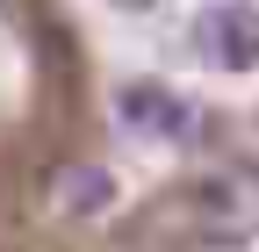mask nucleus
I'll return each mask as SVG.
<instances>
[{"label": "nucleus", "instance_id": "f257e3e1", "mask_svg": "<svg viewBox=\"0 0 259 252\" xmlns=\"http://www.w3.org/2000/svg\"><path fill=\"white\" fill-rule=\"evenodd\" d=\"M115 122H122L130 137H151V144H187L194 108L180 101L166 79H122L115 87Z\"/></svg>", "mask_w": 259, "mask_h": 252}, {"label": "nucleus", "instance_id": "f03ea898", "mask_svg": "<svg viewBox=\"0 0 259 252\" xmlns=\"http://www.w3.org/2000/svg\"><path fill=\"white\" fill-rule=\"evenodd\" d=\"M194 51L216 72H259V8L223 0V8L194 15Z\"/></svg>", "mask_w": 259, "mask_h": 252}, {"label": "nucleus", "instance_id": "7ed1b4c3", "mask_svg": "<svg viewBox=\"0 0 259 252\" xmlns=\"http://www.w3.org/2000/svg\"><path fill=\"white\" fill-rule=\"evenodd\" d=\"M51 202H58L65 216H101V209L115 202V173H108V166H65L58 187H51Z\"/></svg>", "mask_w": 259, "mask_h": 252}, {"label": "nucleus", "instance_id": "20e7f679", "mask_svg": "<svg viewBox=\"0 0 259 252\" xmlns=\"http://www.w3.org/2000/svg\"><path fill=\"white\" fill-rule=\"evenodd\" d=\"M115 8H130V15H144V8H158V0H115Z\"/></svg>", "mask_w": 259, "mask_h": 252}]
</instances>
